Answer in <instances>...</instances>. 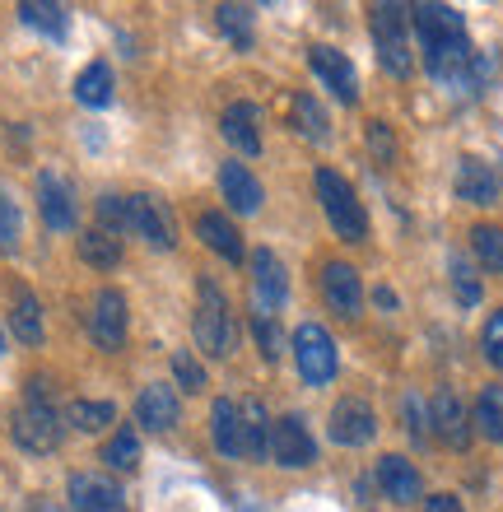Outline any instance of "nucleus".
I'll use <instances>...</instances> for the list:
<instances>
[{
	"label": "nucleus",
	"mask_w": 503,
	"mask_h": 512,
	"mask_svg": "<svg viewBox=\"0 0 503 512\" xmlns=\"http://www.w3.org/2000/svg\"><path fill=\"white\" fill-rule=\"evenodd\" d=\"M415 33L424 42V66L452 94H476L490 61H480L466 38V19L452 5H415Z\"/></svg>",
	"instance_id": "1"
},
{
	"label": "nucleus",
	"mask_w": 503,
	"mask_h": 512,
	"mask_svg": "<svg viewBox=\"0 0 503 512\" xmlns=\"http://www.w3.org/2000/svg\"><path fill=\"white\" fill-rule=\"evenodd\" d=\"M313 191H317V201H322V210H327L331 229H336L345 243H359V238L368 233V219H364V205H359V196H354L350 182H345L336 168H317Z\"/></svg>",
	"instance_id": "2"
},
{
	"label": "nucleus",
	"mask_w": 503,
	"mask_h": 512,
	"mask_svg": "<svg viewBox=\"0 0 503 512\" xmlns=\"http://www.w3.org/2000/svg\"><path fill=\"white\" fill-rule=\"evenodd\" d=\"M201 303H196V345H201L205 354H215V359H224V354L233 350V340H238V326H233V312L229 303H224V294H219V284L201 280Z\"/></svg>",
	"instance_id": "3"
},
{
	"label": "nucleus",
	"mask_w": 503,
	"mask_h": 512,
	"mask_svg": "<svg viewBox=\"0 0 503 512\" xmlns=\"http://www.w3.org/2000/svg\"><path fill=\"white\" fill-rule=\"evenodd\" d=\"M406 14L401 5H378L373 10V42H378V61L387 75L406 80L410 75V33H406Z\"/></svg>",
	"instance_id": "4"
},
{
	"label": "nucleus",
	"mask_w": 503,
	"mask_h": 512,
	"mask_svg": "<svg viewBox=\"0 0 503 512\" xmlns=\"http://www.w3.org/2000/svg\"><path fill=\"white\" fill-rule=\"evenodd\" d=\"M294 359H299V373L308 387H327L336 378V340L331 331H322L317 322H303L299 336H294Z\"/></svg>",
	"instance_id": "5"
},
{
	"label": "nucleus",
	"mask_w": 503,
	"mask_h": 512,
	"mask_svg": "<svg viewBox=\"0 0 503 512\" xmlns=\"http://www.w3.org/2000/svg\"><path fill=\"white\" fill-rule=\"evenodd\" d=\"M14 443L24 447V452H56L61 447V415H56L47 396H33V401L14 415Z\"/></svg>",
	"instance_id": "6"
},
{
	"label": "nucleus",
	"mask_w": 503,
	"mask_h": 512,
	"mask_svg": "<svg viewBox=\"0 0 503 512\" xmlns=\"http://www.w3.org/2000/svg\"><path fill=\"white\" fill-rule=\"evenodd\" d=\"M271 457L285 466V471H303L317 461V438L308 433L303 415H285L271 424Z\"/></svg>",
	"instance_id": "7"
},
{
	"label": "nucleus",
	"mask_w": 503,
	"mask_h": 512,
	"mask_svg": "<svg viewBox=\"0 0 503 512\" xmlns=\"http://www.w3.org/2000/svg\"><path fill=\"white\" fill-rule=\"evenodd\" d=\"M126 219H131V229L150 247H159V252H168V247L177 243L173 215H168V205L154 201V196H126Z\"/></svg>",
	"instance_id": "8"
},
{
	"label": "nucleus",
	"mask_w": 503,
	"mask_h": 512,
	"mask_svg": "<svg viewBox=\"0 0 503 512\" xmlns=\"http://www.w3.org/2000/svg\"><path fill=\"white\" fill-rule=\"evenodd\" d=\"M373 433H378V415H373V405L359 401V396H345V401L331 410V438L340 447H364L373 443Z\"/></svg>",
	"instance_id": "9"
},
{
	"label": "nucleus",
	"mask_w": 503,
	"mask_h": 512,
	"mask_svg": "<svg viewBox=\"0 0 503 512\" xmlns=\"http://www.w3.org/2000/svg\"><path fill=\"white\" fill-rule=\"evenodd\" d=\"M322 298H327V308L340 312V317H359V308H364L359 270L345 266V261H327L322 266Z\"/></svg>",
	"instance_id": "10"
},
{
	"label": "nucleus",
	"mask_w": 503,
	"mask_h": 512,
	"mask_svg": "<svg viewBox=\"0 0 503 512\" xmlns=\"http://www.w3.org/2000/svg\"><path fill=\"white\" fill-rule=\"evenodd\" d=\"M308 66H313V75L322 80V89H331L340 103H354V98H359V75H354L345 52H336V47H313V52H308Z\"/></svg>",
	"instance_id": "11"
},
{
	"label": "nucleus",
	"mask_w": 503,
	"mask_h": 512,
	"mask_svg": "<svg viewBox=\"0 0 503 512\" xmlns=\"http://www.w3.org/2000/svg\"><path fill=\"white\" fill-rule=\"evenodd\" d=\"M70 512H122V485L108 475H70Z\"/></svg>",
	"instance_id": "12"
},
{
	"label": "nucleus",
	"mask_w": 503,
	"mask_h": 512,
	"mask_svg": "<svg viewBox=\"0 0 503 512\" xmlns=\"http://www.w3.org/2000/svg\"><path fill=\"white\" fill-rule=\"evenodd\" d=\"M89 331H94L98 350H122V340H126V298L117 294V289H103V294L94 298Z\"/></svg>",
	"instance_id": "13"
},
{
	"label": "nucleus",
	"mask_w": 503,
	"mask_h": 512,
	"mask_svg": "<svg viewBox=\"0 0 503 512\" xmlns=\"http://www.w3.org/2000/svg\"><path fill=\"white\" fill-rule=\"evenodd\" d=\"M252 275H257V312L271 317L289 294V280H285V266H280V256L271 247H257L252 252Z\"/></svg>",
	"instance_id": "14"
},
{
	"label": "nucleus",
	"mask_w": 503,
	"mask_h": 512,
	"mask_svg": "<svg viewBox=\"0 0 503 512\" xmlns=\"http://www.w3.org/2000/svg\"><path fill=\"white\" fill-rule=\"evenodd\" d=\"M429 424H434L438 438L448 447H457V452L471 443V424H466V410H462V401H457V391L443 387L434 401H429Z\"/></svg>",
	"instance_id": "15"
},
{
	"label": "nucleus",
	"mask_w": 503,
	"mask_h": 512,
	"mask_svg": "<svg viewBox=\"0 0 503 512\" xmlns=\"http://www.w3.org/2000/svg\"><path fill=\"white\" fill-rule=\"evenodd\" d=\"M38 210H42V224L52 233L75 229V196H70V187L56 173L38 177Z\"/></svg>",
	"instance_id": "16"
},
{
	"label": "nucleus",
	"mask_w": 503,
	"mask_h": 512,
	"mask_svg": "<svg viewBox=\"0 0 503 512\" xmlns=\"http://www.w3.org/2000/svg\"><path fill=\"white\" fill-rule=\"evenodd\" d=\"M503 191V177L494 173L485 159H462L457 163V196L466 205H494Z\"/></svg>",
	"instance_id": "17"
},
{
	"label": "nucleus",
	"mask_w": 503,
	"mask_h": 512,
	"mask_svg": "<svg viewBox=\"0 0 503 512\" xmlns=\"http://www.w3.org/2000/svg\"><path fill=\"white\" fill-rule=\"evenodd\" d=\"M219 191H224V201L238 210V215H257L261 201H266V191L252 173H247V163H224L219 168Z\"/></svg>",
	"instance_id": "18"
},
{
	"label": "nucleus",
	"mask_w": 503,
	"mask_h": 512,
	"mask_svg": "<svg viewBox=\"0 0 503 512\" xmlns=\"http://www.w3.org/2000/svg\"><path fill=\"white\" fill-rule=\"evenodd\" d=\"M177 396H173V387H164V382H154V387H145L140 391V401H136V419L145 424L150 433H168L177 424Z\"/></svg>",
	"instance_id": "19"
},
{
	"label": "nucleus",
	"mask_w": 503,
	"mask_h": 512,
	"mask_svg": "<svg viewBox=\"0 0 503 512\" xmlns=\"http://www.w3.org/2000/svg\"><path fill=\"white\" fill-rule=\"evenodd\" d=\"M378 485H382V494L392 503H415L420 499V471L410 466L406 457H382L378 461Z\"/></svg>",
	"instance_id": "20"
},
{
	"label": "nucleus",
	"mask_w": 503,
	"mask_h": 512,
	"mask_svg": "<svg viewBox=\"0 0 503 512\" xmlns=\"http://www.w3.org/2000/svg\"><path fill=\"white\" fill-rule=\"evenodd\" d=\"M224 140L233 149H243V154H257L261 149V131H257V108L252 103H229L224 108Z\"/></svg>",
	"instance_id": "21"
},
{
	"label": "nucleus",
	"mask_w": 503,
	"mask_h": 512,
	"mask_svg": "<svg viewBox=\"0 0 503 512\" xmlns=\"http://www.w3.org/2000/svg\"><path fill=\"white\" fill-rule=\"evenodd\" d=\"M238 419H243V457H252V461L271 457V419H266V405L261 401L238 405Z\"/></svg>",
	"instance_id": "22"
},
{
	"label": "nucleus",
	"mask_w": 503,
	"mask_h": 512,
	"mask_svg": "<svg viewBox=\"0 0 503 512\" xmlns=\"http://www.w3.org/2000/svg\"><path fill=\"white\" fill-rule=\"evenodd\" d=\"M210 429H215V447L224 457H243V419L233 401H215L210 410Z\"/></svg>",
	"instance_id": "23"
},
{
	"label": "nucleus",
	"mask_w": 503,
	"mask_h": 512,
	"mask_svg": "<svg viewBox=\"0 0 503 512\" xmlns=\"http://www.w3.org/2000/svg\"><path fill=\"white\" fill-rule=\"evenodd\" d=\"M196 233H201V243L215 247L224 261H243V243H238V229H233L224 215H215V210H210V215H201V219H196Z\"/></svg>",
	"instance_id": "24"
},
{
	"label": "nucleus",
	"mask_w": 503,
	"mask_h": 512,
	"mask_svg": "<svg viewBox=\"0 0 503 512\" xmlns=\"http://www.w3.org/2000/svg\"><path fill=\"white\" fill-rule=\"evenodd\" d=\"M75 98H80L84 108H108L112 103V66L108 61H89L80 70V80H75Z\"/></svg>",
	"instance_id": "25"
},
{
	"label": "nucleus",
	"mask_w": 503,
	"mask_h": 512,
	"mask_svg": "<svg viewBox=\"0 0 503 512\" xmlns=\"http://www.w3.org/2000/svg\"><path fill=\"white\" fill-rule=\"evenodd\" d=\"M19 19H24L28 28L47 33V38H66L70 33V14L61 10V5H47V0H24V5H19Z\"/></svg>",
	"instance_id": "26"
},
{
	"label": "nucleus",
	"mask_w": 503,
	"mask_h": 512,
	"mask_svg": "<svg viewBox=\"0 0 503 512\" xmlns=\"http://www.w3.org/2000/svg\"><path fill=\"white\" fill-rule=\"evenodd\" d=\"M476 429L490 438V443H503V387H485L476 396Z\"/></svg>",
	"instance_id": "27"
},
{
	"label": "nucleus",
	"mask_w": 503,
	"mask_h": 512,
	"mask_svg": "<svg viewBox=\"0 0 503 512\" xmlns=\"http://www.w3.org/2000/svg\"><path fill=\"white\" fill-rule=\"evenodd\" d=\"M80 256L98 270H112L122 261V238H112V233H103V229H89L80 238Z\"/></svg>",
	"instance_id": "28"
},
{
	"label": "nucleus",
	"mask_w": 503,
	"mask_h": 512,
	"mask_svg": "<svg viewBox=\"0 0 503 512\" xmlns=\"http://www.w3.org/2000/svg\"><path fill=\"white\" fill-rule=\"evenodd\" d=\"M14 336L24 340V345H38L42 340V308H38V298L28 294V289L14 294Z\"/></svg>",
	"instance_id": "29"
},
{
	"label": "nucleus",
	"mask_w": 503,
	"mask_h": 512,
	"mask_svg": "<svg viewBox=\"0 0 503 512\" xmlns=\"http://www.w3.org/2000/svg\"><path fill=\"white\" fill-rule=\"evenodd\" d=\"M289 112H294V126H299L303 140H327V112L317 108L308 94H294V98H289Z\"/></svg>",
	"instance_id": "30"
},
{
	"label": "nucleus",
	"mask_w": 503,
	"mask_h": 512,
	"mask_svg": "<svg viewBox=\"0 0 503 512\" xmlns=\"http://www.w3.org/2000/svg\"><path fill=\"white\" fill-rule=\"evenodd\" d=\"M66 419L80 433H98V429H108L112 419H117V410H112V401H75L66 410Z\"/></svg>",
	"instance_id": "31"
},
{
	"label": "nucleus",
	"mask_w": 503,
	"mask_h": 512,
	"mask_svg": "<svg viewBox=\"0 0 503 512\" xmlns=\"http://www.w3.org/2000/svg\"><path fill=\"white\" fill-rule=\"evenodd\" d=\"M471 247H476L480 266L494 270V275H503V229L499 224H480V229H471Z\"/></svg>",
	"instance_id": "32"
},
{
	"label": "nucleus",
	"mask_w": 503,
	"mask_h": 512,
	"mask_svg": "<svg viewBox=\"0 0 503 512\" xmlns=\"http://www.w3.org/2000/svg\"><path fill=\"white\" fill-rule=\"evenodd\" d=\"M103 461H108L112 471H136V461H140V438H136L131 429L112 433L108 447H103Z\"/></svg>",
	"instance_id": "33"
},
{
	"label": "nucleus",
	"mask_w": 503,
	"mask_h": 512,
	"mask_svg": "<svg viewBox=\"0 0 503 512\" xmlns=\"http://www.w3.org/2000/svg\"><path fill=\"white\" fill-rule=\"evenodd\" d=\"M215 19H219V28L233 38V47H238V52H247V47H252V14H247L243 5H219Z\"/></svg>",
	"instance_id": "34"
},
{
	"label": "nucleus",
	"mask_w": 503,
	"mask_h": 512,
	"mask_svg": "<svg viewBox=\"0 0 503 512\" xmlns=\"http://www.w3.org/2000/svg\"><path fill=\"white\" fill-rule=\"evenodd\" d=\"M448 270H452V294H457V303H462V308H476L485 289H480L476 270L466 266V256H452V266H448Z\"/></svg>",
	"instance_id": "35"
},
{
	"label": "nucleus",
	"mask_w": 503,
	"mask_h": 512,
	"mask_svg": "<svg viewBox=\"0 0 503 512\" xmlns=\"http://www.w3.org/2000/svg\"><path fill=\"white\" fill-rule=\"evenodd\" d=\"M19 238H24V215H19L10 191H0V252H14Z\"/></svg>",
	"instance_id": "36"
},
{
	"label": "nucleus",
	"mask_w": 503,
	"mask_h": 512,
	"mask_svg": "<svg viewBox=\"0 0 503 512\" xmlns=\"http://www.w3.org/2000/svg\"><path fill=\"white\" fill-rule=\"evenodd\" d=\"M98 229L112 233V238L122 229H131V219H126V196H103V201H98Z\"/></svg>",
	"instance_id": "37"
},
{
	"label": "nucleus",
	"mask_w": 503,
	"mask_h": 512,
	"mask_svg": "<svg viewBox=\"0 0 503 512\" xmlns=\"http://www.w3.org/2000/svg\"><path fill=\"white\" fill-rule=\"evenodd\" d=\"M173 378H177V387L201 391L205 387V368L191 359V350H173Z\"/></svg>",
	"instance_id": "38"
},
{
	"label": "nucleus",
	"mask_w": 503,
	"mask_h": 512,
	"mask_svg": "<svg viewBox=\"0 0 503 512\" xmlns=\"http://www.w3.org/2000/svg\"><path fill=\"white\" fill-rule=\"evenodd\" d=\"M480 350H485V359H490L494 368H503V308L490 312V322L480 331Z\"/></svg>",
	"instance_id": "39"
},
{
	"label": "nucleus",
	"mask_w": 503,
	"mask_h": 512,
	"mask_svg": "<svg viewBox=\"0 0 503 512\" xmlns=\"http://www.w3.org/2000/svg\"><path fill=\"white\" fill-rule=\"evenodd\" d=\"M252 331H257L261 354H266V359H280V350H285V336L275 331V322L266 317V312H257V317H252Z\"/></svg>",
	"instance_id": "40"
},
{
	"label": "nucleus",
	"mask_w": 503,
	"mask_h": 512,
	"mask_svg": "<svg viewBox=\"0 0 503 512\" xmlns=\"http://www.w3.org/2000/svg\"><path fill=\"white\" fill-rule=\"evenodd\" d=\"M368 140H373V159L387 168V163L396 159V145H392V131H387V122H373V126H368Z\"/></svg>",
	"instance_id": "41"
},
{
	"label": "nucleus",
	"mask_w": 503,
	"mask_h": 512,
	"mask_svg": "<svg viewBox=\"0 0 503 512\" xmlns=\"http://www.w3.org/2000/svg\"><path fill=\"white\" fill-rule=\"evenodd\" d=\"M401 410H406L410 438H415V443H424V424H429V415L420 410V396H406V401H401Z\"/></svg>",
	"instance_id": "42"
},
{
	"label": "nucleus",
	"mask_w": 503,
	"mask_h": 512,
	"mask_svg": "<svg viewBox=\"0 0 503 512\" xmlns=\"http://www.w3.org/2000/svg\"><path fill=\"white\" fill-rule=\"evenodd\" d=\"M424 512H466V508H462V499H452V494H434Z\"/></svg>",
	"instance_id": "43"
},
{
	"label": "nucleus",
	"mask_w": 503,
	"mask_h": 512,
	"mask_svg": "<svg viewBox=\"0 0 503 512\" xmlns=\"http://www.w3.org/2000/svg\"><path fill=\"white\" fill-rule=\"evenodd\" d=\"M373 298H378V308H396V294H392V289H378Z\"/></svg>",
	"instance_id": "44"
},
{
	"label": "nucleus",
	"mask_w": 503,
	"mask_h": 512,
	"mask_svg": "<svg viewBox=\"0 0 503 512\" xmlns=\"http://www.w3.org/2000/svg\"><path fill=\"white\" fill-rule=\"evenodd\" d=\"M28 512H61V508H52V503H33Z\"/></svg>",
	"instance_id": "45"
},
{
	"label": "nucleus",
	"mask_w": 503,
	"mask_h": 512,
	"mask_svg": "<svg viewBox=\"0 0 503 512\" xmlns=\"http://www.w3.org/2000/svg\"><path fill=\"white\" fill-rule=\"evenodd\" d=\"M0 354H5V331H0Z\"/></svg>",
	"instance_id": "46"
}]
</instances>
